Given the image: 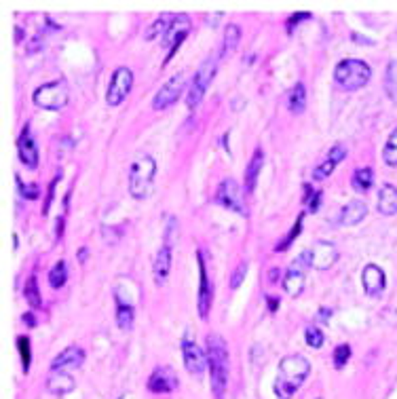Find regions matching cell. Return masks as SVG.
Masks as SVG:
<instances>
[{
  "instance_id": "6da1fadb",
  "label": "cell",
  "mask_w": 397,
  "mask_h": 399,
  "mask_svg": "<svg viewBox=\"0 0 397 399\" xmlns=\"http://www.w3.org/2000/svg\"><path fill=\"white\" fill-rule=\"evenodd\" d=\"M311 372V363L302 355H287L279 361V372L275 380V395L279 399H292V395L302 387Z\"/></svg>"
},
{
  "instance_id": "7a4b0ae2",
  "label": "cell",
  "mask_w": 397,
  "mask_h": 399,
  "mask_svg": "<svg viewBox=\"0 0 397 399\" xmlns=\"http://www.w3.org/2000/svg\"><path fill=\"white\" fill-rule=\"evenodd\" d=\"M207 365H209L214 395L222 397L226 383H228V349H226L224 338L218 334L207 336Z\"/></svg>"
},
{
  "instance_id": "3957f363",
  "label": "cell",
  "mask_w": 397,
  "mask_h": 399,
  "mask_svg": "<svg viewBox=\"0 0 397 399\" xmlns=\"http://www.w3.org/2000/svg\"><path fill=\"white\" fill-rule=\"evenodd\" d=\"M154 173H156V163L154 158L148 154H140L129 169V193L134 199H146L152 193L154 184Z\"/></svg>"
},
{
  "instance_id": "277c9868",
  "label": "cell",
  "mask_w": 397,
  "mask_h": 399,
  "mask_svg": "<svg viewBox=\"0 0 397 399\" xmlns=\"http://www.w3.org/2000/svg\"><path fill=\"white\" fill-rule=\"evenodd\" d=\"M372 70L361 60H342L334 70V81L345 91H357L368 85Z\"/></svg>"
},
{
  "instance_id": "5b68a950",
  "label": "cell",
  "mask_w": 397,
  "mask_h": 399,
  "mask_svg": "<svg viewBox=\"0 0 397 399\" xmlns=\"http://www.w3.org/2000/svg\"><path fill=\"white\" fill-rule=\"evenodd\" d=\"M216 72H218V62H216V58H207V60L201 64V68L197 70V74H195V78H193V83H191V89H189V93H187V106H189L191 110H195L197 106L201 104V99H203V95H205V91H207V87H209V83L214 81Z\"/></svg>"
},
{
  "instance_id": "8992f818",
  "label": "cell",
  "mask_w": 397,
  "mask_h": 399,
  "mask_svg": "<svg viewBox=\"0 0 397 399\" xmlns=\"http://www.w3.org/2000/svg\"><path fill=\"white\" fill-rule=\"evenodd\" d=\"M68 85L64 81H53L34 91V104L45 110H62L68 104Z\"/></svg>"
},
{
  "instance_id": "52a82bcc",
  "label": "cell",
  "mask_w": 397,
  "mask_h": 399,
  "mask_svg": "<svg viewBox=\"0 0 397 399\" xmlns=\"http://www.w3.org/2000/svg\"><path fill=\"white\" fill-rule=\"evenodd\" d=\"M189 32H191V17L189 15H173L171 17V21H169V25H167V30H165V34H163V47L165 49H169L167 51V58H165V62H163V66H167V62L173 58V53L178 51V47L187 40V36H189Z\"/></svg>"
},
{
  "instance_id": "ba28073f",
  "label": "cell",
  "mask_w": 397,
  "mask_h": 399,
  "mask_svg": "<svg viewBox=\"0 0 397 399\" xmlns=\"http://www.w3.org/2000/svg\"><path fill=\"white\" fill-rule=\"evenodd\" d=\"M216 203L230 209V211H237V214H241V216H248L243 193L239 189V184H237L232 178H226L220 182L218 191H216Z\"/></svg>"
},
{
  "instance_id": "9c48e42d",
  "label": "cell",
  "mask_w": 397,
  "mask_h": 399,
  "mask_svg": "<svg viewBox=\"0 0 397 399\" xmlns=\"http://www.w3.org/2000/svg\"><path fill=\"white\" fill-rule=\"evenodd\" d=\"M184 89H187V76H184L182 72L173 74L169 81L161 89H158V93L154 95L152 108L154 110H165V108H169V106H173L182 97Z\"/></svg>"
},
{
  "instance_id": "30bf717a",
  "label": "cell",
  "mask_w": 397,
  "mask_h": 399,
  "mask_svg": "<svg viewBox=\"0 0 397 399\" xmlns=\"http://www.w3.org/2000/svg\"><path fill=\"white\" fill-rule=\"evenodd\" d=\"M134 87V72L129 68L121 66L112 72V78H110V85H108V93H106V101L110 106H119Z\"/></svg>"
},
{
  "instance_id": "8fae6325",
  "label": "cell",
  "mask_w": 397,
  "mask_h": 399,
  "mask_svg": "<svg viewBox=\"0 0 397 399\" xmlns=\"http://www.w3.org/2000/svg\"><path fill=\"white\" fill-rule=\"evenodd\" d=\"M309 266L317 271H328L334 266L336 258H338V252L334 247V243L330 241H317L309 252Z\"/></svg>"
},
{
  "instance_id": "7c38bea8",
  "label": "cell",
  "mask_w": 397,
  "mask_h": 399,
  "mask_svg": "<svg viewBox=\"0 0 397 399\" xmlns=\"http://www.w3.org/2000/svg\"><path fill=\"white\" fill-rule=\"evenodd\" d=\"M182 357H184V365L191 372L193 376H201L207 365V353L199 347L193 340H184L182 342Z\"/></svg>"
},
{
  "instance_id": "4fadbf2b",
  "label": "cell",
  "mask_w": 397,
  "mask_h": 399,
  "mask_svg": "<svg viewBox=\"0 0 397 399\" xmlns=\"http://www.w3.org/2000/svg\"><path fill=\"white\" fill-rule=\"evenodd\" d=\"M309 264V254L304 252L302 256L296 258V262L289 266L285 277H283V287L289 296H298L304 287V266Z\"/></svg>"
},
{
  "instance_id": "5bb4252c",
  "label": "cell",
  "mask_w": 397,
  "mask_h": 399,
  "mask_svg": "<svg viewBox=\"0 0 397 399\" xmlns=\"http://www.w3.org/2000/svg\"><path fill=\"white\" fill-rule=\"evenodd\" d=\"M197 258H199V302H197V309H199V317L201 319H207L209 315V306H211V283H209V277H207V262H205V254L199 250L197 252Z\"/></svg>"
},
{
  "instance_id": "9a60e30c",
  "label": "cell",
  "mask_w": 397,
  "mask_h": 399,
  "mask_svg": "<svg viewBox=\"0 0 397 399\" xmlns=\"http://www.w3.org/2000/svg\"><path fill=\"white\" fill-rule=\"evenodd\" d=\"M17 152H19V158L25 167H30V169L38 167V150H36V144L30 136V127H23V131L19 133Z\"/></svg>"
},
{
  "instance_id": "2e32d148",
  "label": "cell",
  "mask_w": 397,
  "mask_h": 399,
  "mask_svg": "<svg viewBox=\"0 0 397 399\" xmlns=\"http://www.w3.org/2000/svg\"><path fill=\"white\" fill-rule=\"evenodd\" d=\"M176 387H178V376L171 367H156L148 378V389L152 393H171Z\"/></svg>"
},
{
  "instance_id": "e0dca14e",
  "label": "cell",
  "mask_w": 397,
  "mask_h": 399,
  "mask_svg": "<svg viewBox=\"0 0 397 399\" xmlns=\"http://www.w3.org/2000/svg\"><path fill=\"white\" fill-rule=\"evenodd\" d=\"M361 283H363L365 294H370V296H381L385 285H387V279H385V273H383L381 266L368 264L365 269H363V273H361Z\"/></svg>"
},
{
  "instance_id": "ac0fdd59",
  "label": "cell",
  "mask_w": 397,
  "mask_h": 399,
  "mask_svg": "<svg viewBox=\"0 0 397 399\" xmlns=\"http://www.w3.org/2000/svg\"><path fill=\"white\" fill-rule=\"evenodd\" d=\"M85 361V351L78 347H68L64 349L56 359L51 361V372H68V370H76L81 367V363Z\"/></svg>"
},
{
  "instance_id": "d6986e66",
  "label": "cell",
  "mask_w": 397,
  "mask_h": 399,
  "mask_svg": "<svg viewBox=\"0 0 397 399\" xmlns=\"http://www.w3.org/2000/svg\"><path fill=\"white\" fill-rule=\"evenodd\" d=\"M169 273H171V247L163 245L158 250L154 262H152V275H154V283L161 287L167 283L169 279Z\"/></svg>"
},
{
  "instance_id": "ffe728a7",
  "label": "cell",
  "mask_w": 397,
  "mask_h": 399,
  "mask_svg": "<svg viewBox=\"0 0 397 399\" xmlns=\"http://www.w3.org/2000/svg\"><path fill=\"white\" fill-rule=\"evenodd\" d=\"M365 214H368V207L363 201H351L342 207L338 222H340V226H355L365 218Z\"/></svg>"
},
{
  "instance_id": "44dd1931",
  "label": "cell",
  "mask_w": 397,
  "mask_h": 399,
  "mask_svg": "<svg viewBox=\"0 0 397 399\" xmlns=\"http://www.w3.org/2000/svg\"><path fill=\"white\" fill-rule=\"evenodd\" d=\"M74 387H76V383L68 372H53L47 380V389L53 395H66V393L74 391Z\"/></svg>"
},
{
  "instance_id": "7402d4cb",
  "label": "cell",
  "mask_w": 397,
  "mask_h": 399,
  "mask_svg": "<svg viewBox=\"0 0 397 399\" xmlns=\"http://www.w3.org/2000/svg\"><path fill=\"white\" fill-rule=\"evenodd\" d=\"M378 211L383 216L397 214V189L391 184H385L378 193Z\"/></svg>"
},
{
  "instance_id": "603a6c76",
  "label": "cell",
  "mask_w": 397,
  "mask_h": 399,
  "mask_svg": "<svg viewBox=\"0 0 397 399\" xmlns=\"http://www.w3.org/2000/svg\"><path fill=\"white\" fill-rule=\"evenodd\" d=\"M306 108V89L302 83L294 85L287 91V110L292 114H300Z\"/></svg>"
},
{
  "instance_id": "cb8c5ba5",
  "label": "cell",
  "mask_w": 397,
  "mask_h": 399,
  "mask_svg": "<svg viewBox=\"0 0 397 399\" xmlns=\"http://www.w3.org/2000/svg\"><path fill=\"white\" fill-rule=\"evenodd\" d=\"M262 165H264V154H262V150L258 148L256 154H254V158H252L250 165H248V171H245V191H248V193H254L256 182H258V173H260Z\"/></svg>"
},
{
  "instance_id": "d4e9b609",
  "label": "cell",
  "mask_w": 397,
  "mask_h": 399,
  "mask_svg": "<svg viewBox=\"0 0 397 399\" xmlns=\"http://www.w3.org/2000/svg\"><path fill=\"white\" fill-rule=\"evenodd\" d=\"M239 40H241V30L239 25L234 23H228L226 30H224V47H222V56H230V53L239 47Z\"/></svg>"
},
{
  "instance_id": "484cf974",
  "label": "cell",
  "mask_w": 397,
  "mask_h": 399,
  "mask_svg": "<svg viewBox=\"0 0 397 399\" xmlns=\"http://www.w3.org/2000/svg\"><path fill=\"white\" fill-rule=\"evenodd\" d=\"M372 184H374V171L370 167H361L355 171V176H353V189L355 191L365 193V191L372 189Z\"/></svg>"
},
{
  "instance_id": "4316f807",
  "label": "cell",
  "mask_w": 397,
  "mask_h": 399,
  "mask_svg": "<svg viewBox=\"0 0 397 399\" xmlns=\"http://www.w3.org/2000/svg\"><path fill=\"white\" fill-rule=\"evenodd\" d=\"M66 279H68V269H66V262L64 260H60L53 269L49 271V283H51V287L53 289H60L64 283H66Z\"/></svg>"
},
{
  "instance_id": "83f0119b",
  "label": "cell",
  "mask_w": 397,
  "mask_h": 399,
  "mask_svg": "<svg viewBox=\"0 0 397 399\" xmlns=\"http://www.w3.org/2000/svg\"><path fill=\"white\" fill-rule=\"evenodd\" d=\"M385 89H387V95L397 104V60L389 64L387 68V74H385Z\"/></svg>"
},
{
  "instance_id": "f1b7e54d",
  "label": "cell",
  "mask_w": 397,
  "mask_h": 399,
  "mask_svg": "<svg viewBox=\"0 0 397 399\" xmlns=\"http://www.w3.org/2000/svg\"><path fill=\"white\" fill-rule=\"evenodd\" d=\"M23 294H25V300H28V304H30L32 309H40L43 300H40V291H38V281H36V277H30L28 281H25Z\"/></svg>"
},
{
  "instance_id": "f546056e",
  "label": "cell",
  "mask_w": 397,
  "mask_h": 399,
  "mask_svg": "<svg viewBox=\"0 0 397 399\" xmlns=\"http://www.w3.org/2000/svg\"><path fill=\"white\" fill-rule=\"evenodd\" d=\"M134 317H136V313H134V309H131L129 304H119V309H117V324H119V328L121 330H131L134 328Z\"/></svg>"
},
{
  "instance_id": "4dcf8cb0",
  "label": "cell",
  "mask_w": 397,
  "mask_h": 399,
  "mask_svg": "<svg viewBox=\"0 0 397 399\" xmlns=\"http://www.w3.org/2000/svg\"><path fill=\"white\" fill-rule=\"evenodd\" d=\"M383 158H385V163H387V165L397 167V129L391 133L389 140H387V144H385Z\"/></svg>"
},
{
  "instance_id": "1f68e13d",
  "label": "cell",
  "mask_w": 397,
  "mask_h": 399,
  "mask_svg": "<svg viewBox=\"0 0 397 399\" xmlns=\"http://www.w3.org/2000/svg\"><path fill=\"white\" fill-rule=\"evenodd\" d=\"M304 340H306V344L311 349H322L324 347V332L320 330V328H315V326H309L306 330H304Z\"/></svg>"
},
{
  "instance_id": "d6a6232c",
  "label": "cell",
  "mask_w": 397,
  "mask_h": 399,
  "mask_svg": "<svg viewBox=\"0 0 397 399\" xmlns=\"http://www.w3.org/2000/svg\"><path fill=\"white\" fill-rule=\"evenodd\" d=\"M17 349L21 353V361H23V372L28 374V370H30V361H32V355H30V340L25 338V336H19L17 338Z\"/></svg>"
},
{
  "instance_id": "836d02e7",
  "label": "cell",
  "mask_w": 397,
  "mask_h": 399,
  "mask_svg": "<svg viewBox=\"0 0 397 399\" xmlns=\"http://www.w3.org/2000/svg\"><path fill=\"white\" fill-rule=\"evenodd\" d=\"M349 357H351V347H349V344H340V347H336V351H334V367H338V370L345 367Z\"/></svg>"
},
{
  "instance_id": "e575fe53",
  "label": "cell",
  "mask_w": 397,
  "mask_h": 399,
  "mask_svg": "<svg viewBox=\"0 0 397 399\" xmlns=\"http://www.w3.org/2000/svg\"><path fill=\"white\" fill-rule=\"evenodd\" d=\"M336 169V163H332L330 158H326V161L320 165V167H315L313 171V180H326L328 176H332V171Z\"/></svg>"
},
{
  "instance_id": "d590c367",
  "label": "cell",
  "mask_w": 397,
  "mask_h": 399,
  "mask_svg": "<svg viewBox=\"0 0 397 399\" xmlns=\"http://www.w3.org/2000/svg\"><path fill=\"white\" fill-rule=\"evenodd\" d=\"M300 228H302V216L296 220V224H294V230L292 232H289V237L287 239H283V241L277 245V252H283V250H287L289 245H292V241H294V239L298 237V232H300Z\"/></svg>"
},
{
  "instance_id": "8d00e7d4",
  "label": "cell",
  "mask_w": 397,
  "mask_h": 399,
  "mask_svg": "<svg viewBox=\"0 0 397 399\" xmlns=\"http://www.w3.org/2000/svg\"><path fill=\"white\" fill-rule=\"evenodd\" d=\"M245 273H248V262H241L239 266H237V271L232 273V279H230V287H239L245 279Z\"/></svg>"
},
{
  "instance_id": "74e56055",
  "label": "cell",
  "mask_w": 397,
  "mask_h": 399,
  "mask_svg": "<svg viewBox=\"0 0 397 399\" xmlns=\"http://www.w3.org/2000/svg\"><path fill=\"white\" fill-rule=\"evenodd\" d=\"M17 184H19V193H21L25 199H32V201H34V199H38V195H40V193H38V186H36V184L25 186L19 178H17Z\"/></svg>"
},
{
  "instance_id": "f35d334b",
  "label": "cell",
  "mask_w": 397,
  "mask_h": 399,
  "mask_svg": "<svg viewBox=\"0 0 397 399\" xmlns=\"http://www.w3.org/2000/svg\"><path fill=\"white\" fill-rule=\"evenodd\" d=\"M347 156V148L345 146H342V144H336V146H332V150L328 152V158H330V161L332 163H340L342 161V158H345Z\"/></svg>"
},
{
  "instance_id": "ab89813d",
  "label": "cell",
  "mask_w": 397,
  "mask_h": 399,
  "mask_svg": "<svg viewBox=\"0 0 397 399\" xmlns=\"http://www.w3.org/2000/svg\"><path fill=\"white\" fill-rule=\"evenodd\" d=\"M311 17V13H294L292 17H289V21H287V34H292L294 32V28L298 25V21H304V19H309Z\"/></svg>"
},
{
  "instance_id": "60d3db41",
  "label": "cell",
  "mask_w": 397,
  "mask_h": 399,
  "mask_svg": "<svg viewBox=\"0 0 397 399\" xmlns=\"http://www.w3.org/2000/svg\"><path fill=\"white\" fill-rule=\"evenodd\" d=\"M306 203H309V209L311 211H317V207H320V203H322V191H315Z\"/></svg>"
},
{
  "instance_id": "b9f144b4",
  "label": "cell",
  "mask_w": 397,
  "mask_h": 399,
  "mask_svg": "<svg viewBox=\"0 0 397 399\" xmlns=\"http://www.w3.org/2000/svg\"><path fill=\"white\" fill-rule=\"evenodd\" d=\"M23 324H28L30 328H32V326H36V319H34V315H30V313H28V315H23Z\"/></svg>"
},
{
  "instance_id": "7bdbcfd3",
  "label": "cell",
  "mask_w": 397,
  "mask_h": 399,
  "mask_svg": "<svg viewBox=\"0 0 397 399\" xmlns=\"http://www.w3.org/2000/svg\"><path fill=\"white\" fill-rule=\"evenodd\" d=\"M62 228H64V218H58V239L62 237Z\"/></svg>"
},
{
  "instance_id": "ee69618b",
  "label": "cell",
  "mask_w": 397,
  "mask_h": 399,
  "mask_svg": "<svg viewBox=\"0 0 397 399\" xmlns=\"http://www.w3.org/2000/svg\"><path fill=\"white\" fill-rule=\"evenodd\" d=\"M85 256H87V250H78V258H81V262H83Z\"/></svg>"
}]
</instances>
